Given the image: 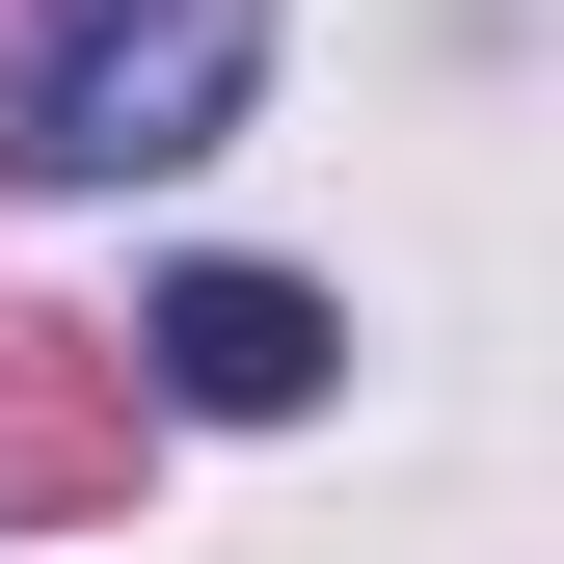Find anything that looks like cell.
Returning <instances> with one entry per match:
<instances>
[{"mask_svg": "<svg viewBox=\"0 0 564 564\" xmlns=\"http://www.w3.org/2000/svg\"><path fill=\"white\" fill-rule=\"evenodd\" d=\"M269 82V0H54L0 54V188H134V162H216Z\"/></svg>", "mask_w": 564, "mask_h": 564, "instance_id": "cell-1", "label": "cell"}, {"mask_svg": "<svg viewBox=\"0 0 564 564\" xmlns=\"http://www.w3.org/2000/svg\"><path fill=\"white\" fill-rule=\"evenodd\" d=\"M323 296H296V269H162V296H134V377H162V403H216V431H296V403H323Z\"/></svg>", "mask_w": 564, "mask_h": 564, "instance_id": "cell-2", "label": "cell"}]
</instances>
